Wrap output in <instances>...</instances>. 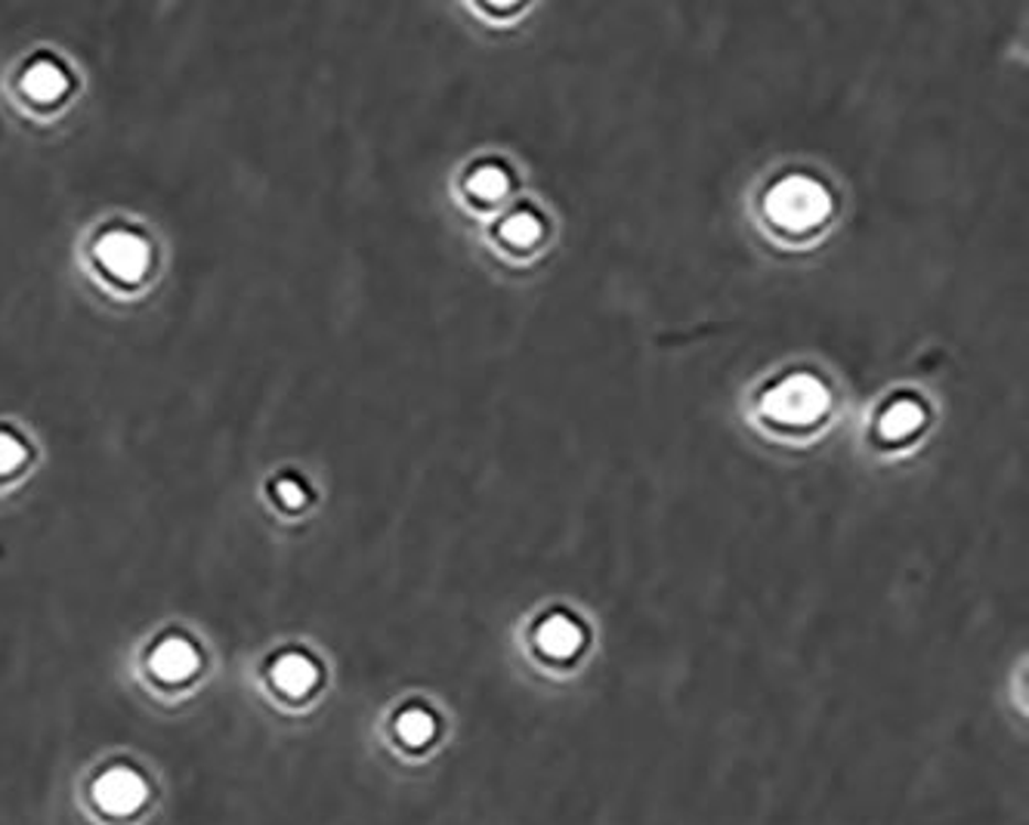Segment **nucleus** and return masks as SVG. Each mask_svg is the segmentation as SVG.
<instances>
[{
	"instance_id": "nucleus-9",
	"label": "nucleus",
	"mask_w": 1029,
	"mask_h": 825,
	"mask_svg": "<svg viewBox=\"0 0 1029 825\" xmlns=\"http://www.w3.org/2000/svg\"><path fill=\"white\" fill-rule=\"evenodd\" d=\"M501 235L514 245H532L538 235H542V219L535 217L532 211H514L511 217L501 223Z\"/></svg>"
},
{
	"instance_id": "nucleus-12",
	"label": "nucleus",
	"mask_w": 1029,
	"mask_h": 825,
	"mask_svg": "<svg viewBox=\"0 0 1029 825\" xmlns=\"http://www.w3.org/2000/svg\"><path fill=\"white\" fill-rule=\"evenodd\" d=\"M25 461V446L13 433L0 430V473H13Z\"/></svg>"
},
{
	"instance_id": "nucleus-5",
	"label": "nucleus",
	"mask_w": 1029,
	"mask_h": 825,
	"mask_svg": "<svg viewBox=\"0 0 1029 825\" xmlns=\"http://www.w3.org/2000/svg\"><path fill=\"white\" fill-rule=\"evenodd\" d=\"M195 668H199V655L183 638L161 640L152 653V671L161 681H186Z\"/></svg>"
},
{
	"instance_id": "nucleus-1",
	"label": "nucleus",
	"mask_w": 1029,
	"mask_h": 825,
	"mask_svg": "<svg viewBox=\"0 0 1029 825\" xmlns=\"http://www.w3.org/2000/svg\"><path fill=\"white\" fill-rule=\"evenodd\" d=\"M767 214L785 229H807L828 214V192L811 176H782L767 192Z\"/></svg>"
},
{
	"instance_id": "nucleus-7",
	"label": "nucleus",
	"mask_w": 1029,
	"mask_h": 825,
	"mask_svg": "<svg viewBox=\"0 0 1029 825\" xmlns=\"http://www.w3.org/2000/svg\"><path fill=\"white\" fill-rule=\"evenodd\" d=\"M68 87L65 72L50 60H37L34 65L25 68V78H22V90L37 99V103H50V99H60Z\"/></svg>"
},
{
	"instance_id": "nucleus-8",
	"label": "nucleus",
	"mask_w": 1029,
	"mask_h": 825,
	"mask_svg": "<svg viewBox=\"0 0 1029 825\" xmlns=\"http://www.w3.org/2000/svg\"><path fill=\"white\" fill-rule=\"evenodd\" d=\"M921 418H924V411H921L919 403H912V399H897V403L885 408L878 427H881V433L888 439H900L909 437L921 424Z\"/></svg>"
},
{
	"instance_id": "nucleus-4",
	"label": "nucleus",
	"mask_w": 1029,
	"mask_h": 825,
	"mask_svg": "<svg viewBox=\"0 0 1029 825\" xmlns=\"http://www.w3.org/2000/svg\"><path fill=\"white\" fill-rule=\"evenodd\" d=\"M94 797L96 804L106 810V813H111V816H127V813L142 807V801H146V782H142V776H137L133 770L118 767V770H109V773H103V776L96 779Z\"/></svg>"
},
{
	"instance_id": "nucleus-3",
	"label": "nucleus",
	"mask_w": 1029,
	"mask_h": 825,
	"mask_svg": "<svg viewBox=\"0 0 1029 825\" xmlns=\"http://www.w3.org/2000/svg\"><path fill=\"white\" fill-rule=\"evenodd\" d=\"M96 257H99V264L106 266L115 279L140 281L146 266H149V245L137 233L111 229V233L99 238Z\"/></svg>"
},
{
	"instance_id": "nucleus-10",
	"label": "nucleus",
	"mask_w": 1029,
	"mask_h": 825,
	"mask_svg": "<svg viewBox=\"0 0 1029 825\" xmlns=\"http://www.w3.org/2000/svg\"><path fill=\"white\" fill-rule=\"evenodd\" d=\"M578 638H581V634H578L576 624L569 622V619H562V615L550 619V622H545V628H542V643H545V650H550V653H569V650H576Z\"/></svg>"
},
{
	"instance_id": "nucleus-2",
	"label": "nucleus",
	"mask_w": 1029,
	"mask_h": 825,
	"mask_svg": "<svg viewBox=\"0 0 1029 825\" xmlns=\"http://www.w3.org/2000/svg\"><path fill=\"white\" fill-rule=\"evenodd\" d=\"M828 405V389L813 374H789L764 393V411L785 424L813 421Z\"/></svg>"
},
{
	"instance_id": "nucleus-11",
	"label": "nucleus",
	"mask_w": 1029,
	"mask_h": 825,
	"mask_svg": "<svg viewBox=\"0 0 1029 825\" xmlns=\"http://www.w3.org/2000/svg\"><path fill=\"white\" fill-rule=\"evenodd\" d=\"M470 189L476 195H483V199H495V195H501L507 189V173L499 164H483L470 176Z\"/></svg>"
},
{
	"instance_id": "nucleus-13",
	"label": "nucleus",
	"mask_w": 1029,
	"mask_h": 825,
	"mask_svg": "<svg viewBox=\"0 0 1029 825\" xmlns=\"http://www.w3.org/2000/svg\"><path fill=\"white\" fill-rule=\"evenodd\" d=\"M276 495H279V501L285 507H300V504L307 501L303 485H297L294 480H281V483L276 485Z\"/></svg>"
},
{
	"instance_id": "nucleus-6",
	"label": "nucleus",
	"mask_w": 1029,
	"mask_h": 825,
	"mask_svg": "<svg viewBox=\"0 0 1029 825\" xmlns=\"http://www.w3.org/2000/svg\"><path fill=\"white\" fill-rule=\"evenodd\" d=\"M272 681H276V686H279L281 693H288V696H303V693H310L312 684H315V665H312L307 655L300 653L281 655L279 662L272 665Z\"/></svg>"
},
{
	"instance_id": "nucleus-14",
	"label": "nucleus",
	"mask_w": 1029,
	"mask_h": 825,
	"mask_svg": "<svg viewBox=\"0 0 1029 825\" xmlns=\"http://www.w3.org/2000/svg\"><path fill=\"white\" fill-rule=\"evenodd\" d=\"M427 724H430V720H427V715H421V711H411V715L403 717V724H399V730L406 732V736H408V739H411V742H418V739H421L424 732H427Z\"/></svg>"
}]
</instances>
